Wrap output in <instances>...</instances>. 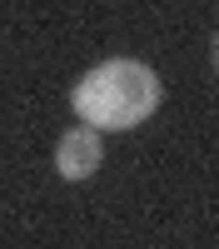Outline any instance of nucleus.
Here are the masks:
<instances>
[{
	"mask_svg": "<svg viewBox=\"0 0 219 249\" xmlns=\"http://www.w3.org/2000/svg\"><path fill=\"white\" fill-rule=\"evenodd\" d=\"M159 105V75L139 60H105L75 85V110L100 130H130Z\"/></svg>",
	"mask_w": 219,
	"mask_h": 249,
	"instance_id": "f257e3e1",
	"label": "nucleus"
},
{
	"mask_svg": "<svg viewBox=\"0 0 219 249\" xmlns=\"http://www.w3.org/2000/svg\"><path fill=\"white\" fill-rule=\"evenodd\" d=\"M55 170L65 179H90L100 170V135L90 130V124L65 130V140H60V150H55Z\"/></svg>",
	"mask_w": 219,
	"mask_h": 249,
	"instance_id": "f03ea898",
	"label": "nucleus"
}]
</instances>
